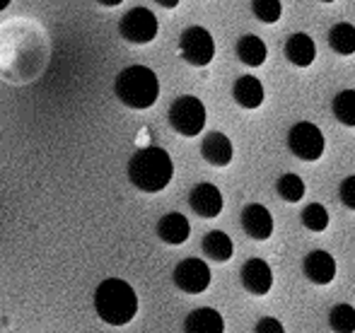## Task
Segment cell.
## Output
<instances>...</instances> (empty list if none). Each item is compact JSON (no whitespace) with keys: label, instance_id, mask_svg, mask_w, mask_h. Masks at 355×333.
I'll list each match as a JSON object with an SVG mask.
<instances>
[{"label":"cell","instance_id":"obj_28","mask_svg":"<svg viewBox=\"0 0 355 333\" xmlns=\"http://www.w3.org/2000/svg\"><path fill=\"white\" fill-rule=\"evenodd\" d=\"M254 333H285V329L278 319H273V316H263V319L257 321V329H254Z\"/></svg>","mask_w":355,"mask_h":333},{"label":"cell","instance_id":"obj_23","mask_svg":"<svg viewBox=\"0 0 355 333\" xmlns=\"http://www.w3.org/2000/svg\"><path fill=\"white\" fill-rule=\"evenodd\" d=\"M329 326L336 333H355V309L351 305H336L329 312Z\"/></svg>","mask_w":355,"mask_h":333},{"label":"cell","instance_id":"obj_14","mask_svg":"<svg viewBox=\"0 0 355 333\" xmlns=\"http://www.w3.org/2000/svg\"><path fill=\"white\" fill-rule=\"evenodd\" d=\"M201 155L208 165L213 167H227L234 157V147H232V141H230L225 133H208L201 143Z\"/></svg>","mask_w":355,"mask_h":333},{"label":"cell","instance_id":"obj_32","mask_svg":"<svg viewBox=\"0 0 355 333\" xmlns=\"http://www.w3.org/2000/svg\"><path fill=\"white\" fill-rule=\"evenodd\" d=\"M322 3H334V0H322Z\"/></svg>","mask_w":355,"mask_h":333},{"label":"cell","instance_id":"obj_25","mask_svg":"<svg viewBox=\"0 0 355 333\" xmlns=\"http://www.w3.org/2000/svg\"><path fill=\"white\" fill-rule=\"evenodd\" d=\"M302 225L309 232H324L329 227V210L322 203H309L302 210Z\"/></svg>","mask_w":355,"mask_h":333},{"label":"cell","instance_id":"obj_31","mask_svg":"<svg viewBox=\"0 0 355 333\" xmlns=\"http://www.w3.org/2000/svg\"><path fill=\"white\" fill-rule=\"evenodd\" d=\"M8 5H10V0H0V12H3V10L8 8Z\"/></svg>","mask_w":355,"mask_h":333},{"label":"cell","instance_id":"obj_9","mask_svg":"<svg viewBox=\"0 0 355 333\" xmlns=\"http://www.w3.org/2000/svg\"><path fill=\"white\" fill-rule=\"evenodd\" d=\"M174 285L189 295H201L211 285V268L203 258H184L172 273Z\"/></svg>","mask_w":355,"mask_h":333},{"label":"cell","instance_id":"obj_26","mask_svg":"<svg viewBox=\"0 0 355 333\" xmlns=\"http://www.w3.org/2000/svg\"><path fill=\"white\" fill-rule=\"evenodd\" d=\"M252 12L257 15V19H261L263 24H273L281 19L283 3L281 0H252Z\"/></svg>","mask_w":355,"mask_h":333},{"label":"cell","instance_id":"obj_12","mask_svg":"<svg viewBox=\"0 0 355 333\" xmlns=\"http://www.w3.org/2000/svg\"><path fill=\"white\" fill-rule=\"evenodd\" d=\"M242 230L252 240L266 242L273 235V215L268 213V208L261 203H249L242 210Z\"/></svg>","mask_w":355,"mask_h":333},{"label":"cell","instance_id":"obj_2","mask_svg":"<svg viewBox=\"0 0 355 333\" xmlns=\"http://www.w3.org/2000/svg\"><path fill=\"white\" fill-rule=\"evenodd\" d=\"M174 177V162L162 147H141L128 160V179L145 193H157L169 186Z\"/></svg>","mask_w":355,"mask_h":333},{"label":"cell","instance_id":"obj_29","mask_svg":"<svg viewBox=\"0 0 355 333\" xmlns=\"http://www.w3.org/2000/svg\"><path fill=\"white\" fill-rule=\"evenodd\" d=\"M157 5H162V8H167V10H174L179 5V0H155Z\"/></svg>","mask_w":355,"mask_h":333},{"label":"cell","instance_id":"obj_17","mask_svg":"<svg viewBox=\"0 0 355 333\" xmlns=\"http://www.w3.org/2000/svg\"><path fill=\"white\" fill-rule=\"evenodd\" d=\"M191 235V225L189 220L182 215V213H167V215L159 217L157 222V237L164 242V244H184Z\"/></svg>","mask_w":355,"mask_h":333},{"label":"cell","instance_id":"obj_20","mask_svg":"<svg viewBox=\"0 0 355 333\" xmlns=\"http://www.w3.org/2000/svg\"><path fill=\"white\" fill-rule=\"evenodd\" d=\"M201 249L215 263L230 261V258H232V253H234L232 240H230V237L225 235V232H220V230H213V232H208V235L203 237Z\"/></svg>","mask_w":355,"mask_h":333},{"label":"cell","instance_id":"obj_30","mask_svg":"<svg viewBox=\"0 0 355 333\" xmlns=\"http://www.w3.org/2000/svg\"><path fill=\"white\" fill-rule=\"evenodd\" d=\"M99 5H104V8H116V5H121L123 0H97Z\"/></svg>","mask_w":355,"mask_h":333},{"label":"cell","instance_id":"obj_8","mask_svg":"<svg viewBox=\"0 0 355 333\" xmlns=\"http://www.w3.org/2000/svg\"><path fill=\"white\" fill-rule=\"evenodd\" d=\"M157 29H159L157 17L148 8H133L119 19V34L128 44H138V46L153 42L157 37Z\"/></svg>","mask_w":355,"mask_h":333},{"label":"cell","instance_id":"obj_5","mask_svg":"<svg viewBox=\"0 0 355 333\" xmlns=\"http://www.w3.org/2000/svg\"><path fill=\"white\" fill-rule=\"evenodd\" d=\"M169 126L184 138H193L206 128V104L193 94L177 97L169 107Z\"/></svg>","mask_w":355,"mask_h":333},{"label":"cell","instance_id":"obj_21","mask_svg":"<svg viewBox=\"0 0 355 333\" xmlns=\"http://www.w3.org/2000/svg\"><path fill=\"white\" fill-rule=\"evenodd\" d=\"M329 46L338 56H353L355 53V27L351 22H338L329 29Z\"/></svg>","mask_w":355,"mask_h":333},{"label":"cell","instance_id":"obj_1","mask_svg":"<svg viewBox=\"0 0 355 333\" xmlns=\"http://www.w3.org/2000/svg\"><path fill=\"white\" fill-rule=\"evenodd\" d=\"M51 58L49 34L37 19L12 17L0 24V80L29 84L42 78Z\"/></svg>","mask_w":355,"mask_h":333},{"label":"cell","instance_id":"obj_19","mask_svg":"<svg viewBox=\"0 0 355 333\" xmlns=\"http://www.w3.org/2000/svg\"><path fill=\"white\" fill-rule=\"evenodd\" d=\"M268 48L263 44V39H259L257 34H244L237 42V58L249 68H259L266 63Z\"/></svg>","mask_w":355,"mask_h":333},{"label":"cell","instance_id":"obj_11","mask_svg":"<svg viewBox=\"0 0 355 333\" xmlns=\"http://www.w3.org/2000/svg\"><path fill=\"white\" fill-rule=\"evenodd\" d=\"M189 206H191V210L201 217H218L220 213H223L225 201H223V193H220L218 186L203 181L191 188V193H189Z\"/></svg>","mask_w":355,"mask_h":333},{"label":"cell","instance_id":"obj_16","mask_svg":"<svg viewBox=\"0 0 355 333\" xmlns=\"http://www.w3.org/2000/svg\"><path fill=\"white\" fill-rule=\"evenodd\" d=\"M232 97L242 109H259L263 104V99H266V89H263L259 78L242 75L232 84Z\"/></svg>","mask_w":355,"mask_h":333},{"label":"cell","instance_id":"obj_4","mask_svg":"<svg viewBox=\"0 0 355 333\" xmlns=\"http://www.w3.org/2000/svg\"><path fill=\"white\" fill-rule=\"evenodd\" d=\"M114 94L128 109H150L159 97V80L148 66H128L114 80Z\"/></svg>","mask_w":355,"mask_h":333},{"label":"cell","instance_id":"obj_15","mask_svg":"<svg viewBox=\"0 0 355 333\" xmlns=\"http://www.w3.org/2000/svg\"><path fill=\"white\" fill-rule=\"evenodd\" d=\"M285 58L297 68H309L317 58V44L304 32L290 34L285 42Z\"/></svg>","mask_w":355,"mask_h":333},{"label":"cell","instance_id":"obj_27","mask_svg":"<svg viewBox=\"0 0 355 333\" xmlns=\"http://www.w3.org/2000/svg\"><path fill=\"white\" fill-rule=\"evenodd\" d=\"M338 196H341V203L346 208L355 210V177H346L338 186Z\"/></svg>","mask_w":355,"mask_h":333},{"label":"cell","instance_id":"obj_13","mask_svg":"<svg viewBox=\"0 0 355 333\" xmlns=\"http://www.w3.org/2000/svg\"><path fill=\"white\" fill-rule=\"evenodd\" d=\"M304 278L314 285H329V282L336 278V258L329 251H309L302 261Z\"/></svg>","mask_w":355,"mask_h":333},{"label":"cell","instance_id":"obj_7","mask_svg":"<svg viewBox=\"0 0 355 333\" xmlns=\"http://www.w3.org/2000/svg\"><path fill=\"white\" fill-rule=\"evenodd\" d=\"M288 147L297 160L317 162L324 155L327 141H324V133L319 131V126L309 121H300L288 131Z\"/></svg>","mask_w":355,"mask_h":333},{"label":"cell","instance_id":"obj_3","mask_svg":"<svg viewBox=\"0 0 355 333\" xmlns=\"http://www.w3.org/2000/svg\"><path fill=\"white\" fill-rule=\"evenodd\" d=\"M94 309L104 324L123 326L138 314V297L136 290L126 280L107 278L94 290Z\"/></svg>","mask_w":355,"mask_h":333},{"label":"cell","instance_id":"obj_10","mask_svg":"<svg viewBox=\"0 0 355 333\" xmlns=\"http://www.w3.org/2000/svg\"><path fill=\"white\" fill-rule=\"evenodd\" d=\"M239 280H242L244 290L261 297V295H268V292H271L273 271L263 258H249V261L242 266V271H239Z\"/></svg>","mask_w":355,"mask_h":333},{"label":"cell","instance_id":"obj_18","mask_svg":"<svg viewBox=\"0 0 355 333\" xmlns=\"http://www.w3.org/2000/svg\"><path fill=\"white\" fill-rule=\"evenodd\" d=\"M184 333H225V319L211 307H198L184 319Z\"/></svg>","mask_w":355,"mask_h":333},{"label":"cell","instance_id":"obj_6","mask_svg":"<svg viewBox=\"0 0 355 333\" xmlns=\"http://www.w3.org/2000/svg\"><path fill=\"white\" fill-rule=\"evenodd\" d=\"M179 53L182 58L193 68H206L211 66V61L215 58V39L201 24H193L187 27L179 37Z\"/></svg>","mask_w":355,"mask_h":333},{"label":"cell","instance_id":"obj_22","mask_svg":"<svg viewBox=\"0 0 355 333\" xmlns=\"http://www.w3.org/2000/svg\"><path fill=\"white\" fill-rule=\"evenodd\" d=\"M331 111L338 123L348 128H355V89H343L334 97Z\"/></svg>","mask_w":355,"mask_h":333},{"label":"cell","instance_id":"obj_24","mask_svg":"<svg viewBox=\"0 0 355 333\" xmlns=\"http://www.w3.org/2000/svg\"><path fill=\"white\" fill-rule=\"evenodd\" d=\"M276 191L283 201L297 203V201H302V196H304V181L297 177V174H283L276 183Z\"/></svg>","mask_w":355,"mask_h":333}]
</instances>
